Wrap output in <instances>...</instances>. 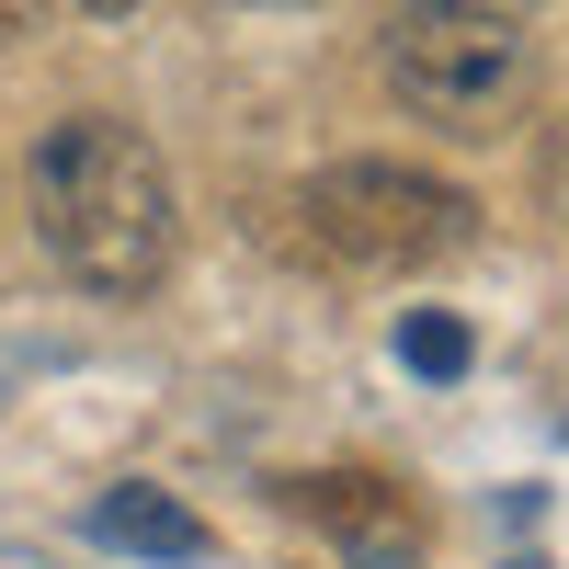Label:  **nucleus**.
Segmentation results:
<instances>
[{
    "mask_svg": "<svg viewBox=\"0 0 569 569\" xmlns=\"http://www.w3.org/2000/svg\"><path fill=\"white\" fill-rule=\"evenodd\" d=\"M284 501H297L353 569H421V547H433V525L410 512V490L376 479V467H319V479H284Z\"/></svg>",
    "mask_w": 569,
    "mask_h": 569,
    "instance_id": "20e7f679",
    "label": "nucleus"
},
{
    "mask_svg": "<svg viewBox=\"0 0 569 569\" xmlns=\"http://www.w3.org/2000/svg\"><path fill=\"white\" fill-rule=\"evenodd\" d=\"M34 240L91 297H149L171 273V171L126 114H58L23 160Z\"/></svg>",
    "mask_w": 569,
    "mask_h": 569,
    "instance_id": "f257e3e1",
    "label": "nucleus"
},
{
    "mask_svg": "<svg viewBox=\"0 0 569 569\" xmlns=\"http://www.w3.org/2000/svg\"><path fill=\"white\" fill-rule=\"evenodd\" d=\"M536 206L569 228V126H547V149H536Z\"/></svg>",
    "mask_w": 569,
    "mask_h": 569,
    "instance_id": "0eeeda50",
    "label": "nucleus"
},
{
    "mask_svg": "<svg viewBox=\"0 0 569 569\" xmlns=\"http://www.w3.org/2000/svg\"><path fill=\"white\" fill-rule=\"evenodd\" d=\"M376 69H388V91L421 126L490 137L536 91V34L512 23L501 0H399V12L376 23Z\"/></svg>",
    "mask_w": 569,
    "mask_h": 569,
    "instance_id": "f03ea898",
    "label": "nucleus"
},
{
    "mask_svg": "<svg viewBox=\"0 0 569 569\" xmlns=\"http://www.w3.org/2000/svg\"><path fill=\"white\" fill-rule=\"evenodd\" d=\"M91 547H126V558H206V525L182 512L171 490H149V479H126V490H103L91 501Z\"/></svg>",
    "mask_w": 569,
    "mask_h": 569,
    "instance_id": "39448f33",
    "label": "nucleus"
},
{
    "mask_svg": "<svg viewBox=\"0 0 569 569\" xmlns=\"http://www.w3.org/2000/svg\"><path fill=\"white\" fill-rule=\"evenodd\" d=\"M297 217L342 273H421V262H456L479 240V206L410 160H330L297 194Z\"/></svg>",
    "mask_w": 569,
    "mask_h": 569,
    "instance_id": "7ed1b4c3",
    "label": "nucleus"
},
{
    "mask_svg": "<svg viewBox=\"0 0 569 569\" xmlns=\"http://www.w3.org/2000/svg\"><path fill=\"white\" fill-rule=\"evenodd\" d=\"M46 34V0H0V46H34Z\"/></svg>",
    "mask_w": 569,
    "mask_h": 569,
    "instance_id": "6e6552de",
    "label": "nucleus"
},
{
    "mask_svg": "<svg viewBox=\"0 0 569 569\" xmlns=\"http://www.w3.org/2000/svg\"><path fill=\"white\" fill-rule=\"evenodd\" d=\"M399 365H410V376H467V330H456V319H433V308L399 319Z\"/></svg>",
    "mask_w": 569,
    "mask_h": 569,
    "instance_id": "423d86ee",
    "label": "nucleus"
},
{
    "mask_svg": "<svg viewBox=\"0 0 569 569\" xmlns=\"http://www.w3.org/2000/svg\"><path fill=\"white\" fill-rule=\"evenodd\" d=\"M80 12H137V0H80Z\"/></svg>",
    "mask_w": 569,
    "mask_h": 569,
    "instance_id": "1a4fd4ad",
    "label": "nucleus"
}]
</instances>
